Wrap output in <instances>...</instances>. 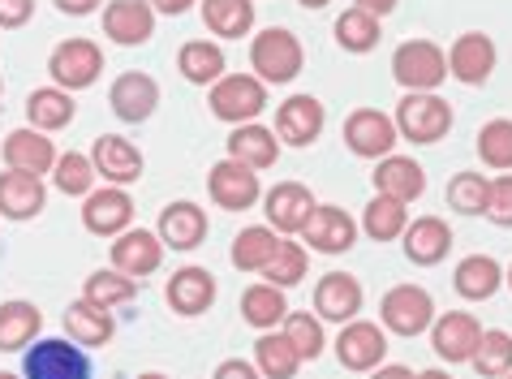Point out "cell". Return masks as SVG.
Masks as SVG:
<instances>
[{
  "label": "cell",
  "mask_w": 512,
  "mask_h": 379,
  "mask_svg": "<svg viewBox=\"0 0 512 379\" xmlns=\"http://www.w3.org/2000/svg\"><path fill=\"white\" fill-rule=\"evenodd\" d=\"M392 121H396V134L409 138L414 147H431L452 130V104L439 100L435 91H405Z\"/></svg>",
  "instance_id": "6da1fadb"
},
{
  "label": "cell",
  "mask_w": 512,
  "mask_h": 379,
  "mask_svg": "<svg viewBox=\"0 0 512 379\" xmlns=\"http://www.w3.org/2000/svg\"><path fill=\"white\" fill-rule=\"evenodd\" d=\"M250 65H254V78L259 82H272V87H284L302 74L306 65V52H302V39L284 26H267V31L254 35L250 44Z\"/></svg>",
  "instance_id": "7a4b0ae2"
},
{
  "label": "cell",
  "mask_w": 512,
  "mask_h": 379,
  "mask_svg": "<svg viewBox=\"0 0 512 379\" xmlns=\"http://www.w3.org/2000/svg\"><path fill=\"white\" fill-rule=\"evenodd\" d=\"M22 379H95L87 349L74 345L69 336H44V341L22 349Z\"/></svg>",
  "instance_id": "3957f363"
},
{
  "label": "cell",
  "mask_w": 512,
  "mask_h": 379,
  "mask_svg": "<svg viewBox=\"0 0 512 379\" xmlns=\"http://www.w3.org/2000/svg\"><path fill=\"white\" fill-rule=\"evenodd\" d=\"M48 74H52L56 87L69 91V95L87 91L99 82V74H104V48H99L95 39H82V35L61 39L48 56Z\"/></svg>",
  "instance_id": "277c9868"
},
{
  "label": "cell",
  "mask_w": 512,
  "mask_h": 379,
  "mask_svg": "<svg viewBox=\"0 0 512 379\" xmlns=\"http://www.w3.org/2000/svg\"><path fill=\"white\" fill-rule=\"evenodd\" d=\"M392 78L405 91H435L448 78V52L431 39H405L392 52Z\"/></svg>",
  "instance_id": "5b68a950"
},
{
  "label": "cell",
  "mask_w": 512,
  "mask_h": 379,
  "mask_svg": "<svg viewBox=\"0 0 512 379\" xmlns=\"http://www.w3.org/2000/svg\"><path fill=\"white\" fill-rule=\"evenodd\" d=\"M207 104L216 112V121L246 125L267 108V82H259L254 74H224L220 82H211Z\"/></svg>",
  "instance_id": "8992f818"
},
{
  "label": "cell",
  "mask_w": 512,
  "mask_h": 379,
  "mask_svg": "<svg viewBox=\"0 0 512 379\" xmlns=\"http://www.w3.org/2000/svg\"><path fill=\"white\" fill-rule=\"evenodd\" d=\"M396 121L379 108H353L345 117V147L362 160H383L396 147Z\"/></svg>",
  "instance_id": "52a82bcc"
},
{
  "label": "cell",
  "mask_w": 512,
  "mask_h": 379,
  "mask_svg": "<svg viewBox=\"0 0 512 379\" xmlns=\"http://www.w3.org/2000/svg\"><path fill=\"white\" fill-rule=\"evenodd\" d=\"M207 194L224 212H250V207L263 199V186H259L254 168L237 164V160H220V164H211V173H207Z\"/></svg>",
  "instance_id": "ba28073f"
},
{
  "label": "cell",
  "mask_w": 512,
  "mask_h": 379,
  "mask_svg": "<svg viewBox=\"0 0 512 379\" xmlns=\"http://www.w3.org/2000/svg\"><path fill=\"white\" fill-rule=\"evenodd\" d=\"M435 324V302L422 285H392L383 293V328L396 336H422Z\"/></svg>",
  "instance_id": "9c48e42d"
},
{
  "label": "cell",
  "mask_w": 512,
  "mask_h": 379,
  "mask_svg": "<svg viewBox=\"0 0 512 379\" xmlns=\"http://www.w3.org/2000/svg\"><path fill=\"white\" fill-rule=\"evenodd\" d=\"M336 358L345 371H375L388 358V336L371 319H349L336 336Z\"/></svg>",
  "instance_id": "30bf717a"
},
{
  "label": "cell",
  "mask_w": 512,
  "mask_h": 379,
  "mask_svg": "<svg viewBox=\"0 0 512 379\" xmlns=\"http://www.w3.org/2000/svg\"><path fill=\"white\" fill-rule=\"evenodd\" d=\"M164 302H168V311L181 315V319L203 315V311L216 306V276H211L207 268H194V263H186V268H177L173 276H168Z\"/></svg>",
  "instance_id": "8fae6325"
},
{
  "label": "cell",
  "mask_w": 512,
  "mask_h": 379,
  "mask_svg": "<svg viewBox=\"0 0 512 379\" xmlns=\"http://www.w3.org/2000/svg\"><path fill=\"white\" fill-rule=\"evenodd\" d=\"M302 237L319 255H345V250L358 242V220L336 203H319L315 212H310V220L302 224Z\"/></svg>",
  "instance_id": "7c38bea8"
},
{
  "label": "cell",
  "mask_w": 512,
  "mask_h": 379,
  "mask_svg": "<svg viewBox=\"0 0 512 379\" xmlns=\"http://www.w3.org/2000/svg\"><path fill=\"white\" fill-rule=\"evenodd\" d=\"M108 104H112V112H117V121L142 125V121L155 117V108H160V87H155L151 74L125 69V74L108 87Z\"/></svg>",
  "instance_id": "4fadbf2b"
},
{
  "label": "cell",
  "mask_w": 512,
  "mask_h": 379,
  "mask_svg": "<svg viewBox=\"0 0 512 379\" xmlns=\"http://www.w3.org/2000/svg\"><path fill=\"white\" fill-rule=\"evenodd\" d=\"M112 268L125 272V276H134V280H147L160 272V263H164V242L155 237L151 229H125L121 237H112Z\"/></svg>",
  "instance_id": "5bb4252c"
},
{
  "label": "cell",
  "mask_w": 512,
  "mask_h": 379,
  "mask_svg": "<svg viewBox=\"0 0 512 379\" xmlns=\"http://www.w3.org/2000/svg\"><path fill=\"white\" fill-rule=\"evenodd\" d=\"M362 302H366V293H362L358 276H349V272L319 276V285H315V315L323 319V324H349V319H358Z\"/></svg>",
  "instance_id": "9a60e30c"
},
{
  "label": "cell",
  "mask_w": 512,
  "mask_h": 379,
  "mask_svg": "<svg viewBox=\"0 0 512 379\" xmlns=\"http://www.w3.org/2000/svg\"><path fill=\"white\" fill-rule=\"evenodd\" d=\"M82 224H87V233H95V237H121L134 224V199L121 186L91 190L87 199H82Z\"/></svg>",
  "instance_id": "2e32d148"
},
{
  "label": "cell",
  "mask_w": 512,
  "mask_h": 379,
  "mask_svg": "<svg viewBox=\"0 0 512 379\" xmlns=\"http://www.w3.org/2000/svg\"><path fill=\"white\" fill-rule=\"evenodd\" d=\"M99 26H104V35L112 39V44L138 48L155 35V9L147 5V0H108Z\"/></svg>",
  "instance_id": "e0dca14e"
},
{
  "label": "cell",
  "mask_w": 512,
  "mask_h": 379,
  "mask_svg": "<svg viewBox=\"0 0 512 379\" xmlns=\"http://www.w3.org/2000/svg\"><path fill=\"white\" fill-rule=\"evenodd\" d=\"M323 121H327L323 100H315V95H289L276 108V138L289 147H310L323 134Z\"/></svg>",
  "instance_id": "ac0fdd59"
},
{
  "label": "cell",
  "mask_w": 512,
  "mask_h": 379,
  "mask_svg": "<svg viewBox=\"0 0 512 379\" xmlns=\"http://www.w3.org/2000/svg\"><path fill=\"white\" fill-rule=\"evenodd\" d=\"M56 156H61V151L52 147V138L44 130H31V125H22V130H9L5 143H0V160H5V168L35 173V177L52 173Z\"/></svg>",
  "instance_id": "d6986e66"
},
{
  "label": "cell",
  "mask_w": 512,
  "mask_h": 379,
  "mask_svg": "<svg viewBox=\"0 0 512 379\" xmlns=\"http://www.w3.org/2000/svg\"><path fill=\"white\" fill-rule=\"evenodd\" d=\"M91 164H95L99 177L112 181V186H130V181L142 177V168H147L142 151L125 134H99L95 147H91Z\"/></svg>",
  "instance_id": "ffe728a7"
},
{
  "label": "cell",
  "mask_w": 512,
  "mask_h": 379,
  "mask_svg": "<svg viewBox=\"0 0 512 379\" xmlns=\"http://www.w3.org/2000/svg\"><path fill=\"white\" fill-rule=\"evenodd\" d=\"M155 237L164 242V250H181V255H186V250H198L207 242V212L190 199L168 203L160 212V229H155Z\"/></svg>",
  "instance_id": "44dd1931"
},
{
  "label": "cell",
  "mask_w": 512,
  "mask_h": 379,
  "mask_svg": "<svg viewBox=\"0 0 512 379\" xmlns=\"http://www.w3.org/2000/svg\"><path fill=\"white\" fill-rule=\"evenodd\" d=\"M267 229L276 233H302V224L310 220V212H315V194H310V186H302V181H280V186L267 190Z\"/></svg>",
  "instance_id": "7402d4cb"
},
{
  "label": "cell",
  "mask_w": 512,
  "mask_h": 379,
  "mask_svg": "<svg viewBox=\"0 0 512 379\" xmlns=\"http://www.w3.org/2000/svg\"><path fill=\"white\" fill-rule=\"evenodd\" d=\"M426 332H431V345H435V354L444 362H469L474 358V349H478V341H482V324L469 311L439 315Z\"/></svg>",
  "instance_id": "603a6c76"
},
{
  "label": "cell",
  "mask_w": 512,
  "mask_h": 379,
  "mask_svg": "<svg viewBox=\"0 0 512 379\" xmlns=\"http://www.w3.org/2000/svg\"><path fill=\"white\" fill-rule=\"evenodd\" d=\"M448 74L465 82V87H482L495 74V44L482 31H465L457 44L448 48Z\"/></svg>",
  "instance_id": "cb8c5ba5"
},
{
  "label": "cell",
  "mask_w": 512,
  "mask_h": 379,
  "mask_svg": "<svg viewBox=\"0 0 512 379\" xmlns=\"http://www.w3.org/2000/svg\"><path fill=\"white\" fill-rule=\"evenodd\" d=\"M48 203V186L44 177L35 173H18V168H5L0 173V216L5 220H35Z\"/></svg>",
  "instance_id": "d4e9b609"
},
{
  "label": "cell",
  "mask_w": 512,
  "mask_h": 379,
  "mask_svg": "<svg viewBox=\"0 0 512 379\" xmlns=\"http://www.w3.org/2000/svg\"><path fill=\"white\" fill-rule=\"evenodd\" d=\"M401 242H405V259L409 263H418V268H435V263L452 250V229L439 216H418V220L405 224Z\"/></svg>",
  "instance_id": "484cf974"
},
{
  "label": "cell",
  "mask_w": 512,
  "mask_h": 379,
  "mask_svg": "<svg viewBox=\"0 0 512 379\" xmlns=\"http://www.w3.org/2000/svg\"><path fill=\"white\" fill-rule=\"evenodd\" d=\"M229 160L254 168V173H263V168H272L280 160V138L267 130V125H259V121L233 125V134H229Z\"/></svg>",
  "instance_id": "4316f807"
},
{
  "label": "cell",
  "mask_w": 512,
  "mask_h": 379,
  "mask_svg": "<svg viewBox=\"0 0 512 379\" xmlns=\"http://www.w3.org/2000/svg\"><path fill=\"white\" fill-rule=\"evenodd\" d=\"M375 190L388 194V199L414 203L426 190V173H422V164L414 156H383L375 164Z\"/></svg>",
  "instance_id": "83f0119b"
},
{
  "label": "cell",
  "mask_w": 512,
  "mask_h": 379,
  "mask_svg": "<svg viewBox=\"0 0 512 379\" xmlns=\"http://www.w3.org/2000/svg\"><path fill=\"white\" fill-rule=\"evenodd\" d=\"M65 332H69L74 345L95 349V345H108L112 336H117V324H112L108 306H95L87 298H78V302L65 306Z\"/></svg>",
  "instance_id": "f1b7e54d"
},
{
  "label": "cell",
  "mask_w": 512,
  "mask_h": 379,
  "mask_svg": "<svg viewBox=\"0 0 512 379\" xmlns=\"http://www.w3.org/2000/svg\"><path fill=\"white\" fill-rule=\"evenodd\" d=\"M39 328H44V315L35 302H0V354H22L26 345L39 341Z\"/></svg>",
  "instance_id": "f546056e"
},
{
  "label": "cell",
  "mask_w": 512,
  "mask_h": 379,
  "mask_svg": "<svg viewBox=\"0 0 512 379\" xmlns=\"http://www.w3.org/2000/svg\"><path fill=\"white\" fill-rule=\"evenodd\" d=\"M500 285H504V268L491 255H469L457 263V272H452V289H457L465 302H487L500 293Z\"/></svg>",
  "instance_id": "4dcf8cb0"
},
{
  "label": "cell",
  "mask_w": 512,
  "mask_h": 379,
  "mask_svg": "<svg viewBox=\"0 0 512 379\" xmlns=\"http://www.w3.org/2000/svg\"><path fill=\"white\" fill-rule=\"evenodd\" d=\"M74 117H78V104H74V95L61 91V87H39V91L26 95V121H31V130L56 134Z\"/></svg>",
  "instance_id": "1f68e13d"
},
{
  "label": "cell",
  "mask_w": 512,
  "mask_h": 379,
  "mask_svg": "<svg viewBox=\"0 0 512 379\" xmlns=\"http://www.w3.org/2000/svg\"><path fill=\"white\" fill-rule=\"evenodd\" d=\"M177 69H181L186 82H194V87H211V82H220L224 74H229V69H224L220 44H211V39H190V44H181Z\"/></svg>",
  "instance_id": "d6a6232c"
},
{
  "label": "cell",
  "mask_w": 512,
  "mask_h": 379,
  "mask_svg": "<svg viewBox=\"0 0 512 379\" xmlns=\"http://www.w3.org/2000/svg\"><path fill=\"white\" fill-rule=\"evenodd\" d=\"M284 315H289V298H284V289L267 285V280L241 289V319H246L250 328H276V324H284Z\"/></svg>",
  "instance_id": "836d02e7"
},
{
  "label": "cell",
  "mask_w": 512,
  "mask_h": 379,
  "mask_svg": "<svg viewBox=\"0 0 512 379\" xmlns=\"http://www.w3.org/2000/svg\"><path fill=\"white\" fill-rule=\"evenodd\" d=\"M405 224H409V203L388 199V194H375L362 212V229H366V237H375V242H401Z\"/></svg>",
  "instance_id": "e575fe53"
},
{
  "label": "cell",
  "mask_w": 512,
  "mask_h": 379,
  "mask_svg": "<svg viewBox=\"0 0 512 379\" xmlns=\"http://www.w3.org/2000/svg\"><path fill=\"white\" fill-rule=\"evenodd\" d=\"M203 22L211 35L241 39L254 31V5L250 0H203Z\"/></svg>",
  "instance_id": "d590c367"
},
{
  "label": "cell",
  "mask_w": 512,
  "mask_h": 379,
  "mask_svg": "<svg viewBox=\"0 0 512 379\" xmlns=\"http://www.w3.org/2000/svg\"><path fill=\"white\" fill-rule=\"evenodd\" d=\"M332 35H336V44L345 48V52L366 56V52H371L379 39H383V22L371 18V13H362V9H345V13L336 18Z\"/></svg>",
  "instance_id": "8d00e7d4"
},
{
  "label": "cell",
  "mask_w": 512,
  "mask_h": 379,
  "mask_svg": "<svg viewBox=\"0 0 512 379\" xmlns=\"http://www.w3.org/2000/svg\"><path fill=\"white\" fill-rule=\"evenodd\" d=\"M306 268H310L306 246L280 237L276 250H272V259L263 263V280H267V285H276V289H293V285H302V280H306Z\"/></svg>",
  "instance_id": "74e56055"
},
{
  "label": "cell",
  "mask_w": 512,
  "mask_h": 379,
  "mask_svg": "<svg viewBox=\"0 0 512 379\" xmlns=\"http://www.w3.org/2000/svg\"><path fill=\"white\" fill-rule=\"evenodd\" d=\"M254 362H259V375H267V379H293L302 371V358L284 341V332H263L259 345H254Z\"/></svg>",
  "instance_id": "f35d334b"
},
{
  "label": "cell",
  "mask_w": 512,
  "mask_h": 379,
  "mask_svg": "<svg viewBox=\"0 0 512 379\" xmlns=\"http://www.w3.org/2000/svg\"><path fill=\"white\" fill-rule=\"evenodd\" d=\"M284 341L297 349V358H302V362H315L327 349L323 319L310 315V311H289V315H284Z\"/></svg>",
  "instance_id": "ab89813d"
},
{
  "label": "cell",
  "mask_w": 512,
  "mask_h": 379,
  "mask_svg": "<svg viewBox=\"0 0 512 379\" xmlns=\"http://www.w3.org/2000/svg\"><path fill=\"white\" fill-rule=\"evenodd\" d=\"M134 293H138V280L117 272V268H99L87 276V285H82V298L95 302V306H108V311L112 306H125Z\"/></svg>",
  "instance_id": "60d3db41"
},
{
  "label": "cell",
  "mask_w": 512,
  "mask_h": 379,
  "mask_svg": "<svg viewBox=\"0 0 512 379\" xmlns=\"http://www.w3.org/2000/svg\"><path fill=\"white\" fill-rule=\"evenodd\" d=\"M52 186L69 194V199H87L91 186H95V164L91 156H82V151H65V156H56L52 164Z\"/></svg>",
  "instance_id": "b9f144b4"
},
{
  "label": "cell",
  "mask_w": 512,
  "mask_h": 379,
  "mask_svg": "<svg viewBox=\"0 0 512 379\" xmlns=\"http://www.w3.org/2000/svg\"><path fill=\"white\" fill-rule=\"evenodd\" d=\"M276 229H267V224H254V229H241L237 242H233V268L237 272H263V263L272 259L276 250Z\"/></svg>",
  "instance_id": "7bdbcfd3"
},
{
  "label": "cell",
  "mask_w": 512,
  "mask_h": 379,
  "mask_svg": "<svg viewBox=\"0 0 512 379\" xmlns=\"http://www.w3.org/2000/svg\"><path fill=\"white\" fill-rule=\"evenodd\" d=\"M469 367H474L482 379H504L512 371V336L508 332H482V341L474 349V358H469Z\"/></svg>",
  "instance_id": "ee69618b"
},
{
  "label": "cell",
  "mask_w": 512,
  "mask_h": 379,
  "mask_svg": "<svg viewBox=\"0 0 512 379\" xmlns=\"http://www.w3.org/2000/svg\"><path fill=\"white\" fill-rule=\"evenodd\" d=\"M478 156L495 173H512V121L508 117H495L478 130Z\"/></svg>",
  "instance_id": "f6af8a7d"
},
{
  "label": "cell",
  "mask_w": 512,
  "mask_h": 379,
  "mask_svg": "<svg viewBox=\"0 0 512 379\" xmlns=\"http://www.w3.org/2000/svg\"><path fill=\"white\" fill-rule=\"evenodd\" d=\"M487 190H491V181L474 173V168H465V173L457 177H448V207L452 212H461V216H482V207H487Z\"/></svg>",
  "instance_id": "bcb514c9"
},
{
  "label": "cell",
  "mask_w": 512,
  "mask_h": 379,
  "mask_svg": "<svg viewBox=\"0 0 512 379\" xmlns=\"http://www.w3.org/2000/svg\"><path fill=\"white\" fill-rule=\"evenodd\" d=\"M482 216H487L491 224H500V229H512V173H500V177L491 181Z\"/></svg>",
  "instance_id": "7dc6e473"
},
{
  "label": "cell",
  "mask_w": 512,
  "mask_h": 379,
  "mask_svg": "<svg viewBox=\"0 0 512 379\" xmlns=\"http://www.w3.org/2000/svg\"><path fill=\"white\" fill-rule=\"evenodd\" d=\"M35 18V0H0V31H18Z\"/></svg>",
  "instance_id": "c3c4849f"
},
{
  "label": "cell",
  "mask_w": 512,
  "mask_h": 379,
  "mask_svg": "<svg viewBox=\"0 0 512 379\" xmlns=\"http://www.w3.org/2000/svg\"><path fill=\"white\" fill-rule=\"evenodd\" d=\"M211 379H259V367H254V362H241V358H224Z\"/></svg>",
  "instance_id": "681fc988"
},
{
  "label": "cell",
  "mask_w": 512,
  "mask_h": 379,
  "mask_svg": "<svg viewBox=\"0 0 512 379\" xmlns=\"http://www.w3.org/2000/svg\"><path fill=\"white\" fill-rule=\"evenodd\" d=\"M104 0H56V9L69 13V18H87V13H95Z\"/></svg>",
  "instance_id": "f907efd6"
},
{
  "label": "cell",
  "mask_w": 512,
  "mask_h": 379,
  "mask_svg": "<svg viewBox=\"0 0 512 379\" xmlns=\"http://www.w3.org/2000/svg\"><path fill=\"white\" fill-rule=\"evenodd\" d=\"M353 9L371 13V18H388V13L396 9V0H353Z\"/></svg>",
  "instance_id": "816d5d0a"
},
{
  "label": "cell",
  "mask_w": 512,
  "mask_h": 379,
  "mask_svg": "<svg viewBox=\"0 0 512 379\" xmlns=\"http://www.w3.org/2000/svg\"><path fill=\"white\" fill-rule=\"evenodd\" d=\"M147 5H151L155 13H168V18H177V13L194 9V0H147Z\"/></svg>",
  "instance_id": "f5cc1de1"
},
{
  "label": "cell",
  "mask_w": 512,
  "mask_h": 379,
  "mask_svg": "<svg viewBox=\"0 0 512 379\" xmlns=\"http://www.w3.org/2000/svg\"><path fill=\"white\" fill-rule=\"evenodd\" d=\"M371 379H418V375L409 371V367H401V362H392V367H379Z\"/></svg>",
  "instance_id": "db71d44e"
},
{
  "label": "cell",
  "mask_w": 512,
  "mask_h": 379,
  "mask_svg": "<svg viewBox=\"0 0 512 379\" xmlns=\"http://www.w3.org/2000/svg\"><path fill=\"white\" fill-rule=\"evenodd\" d=\"M418 379H452V375L439 371V367H431V371H418Z\"/></svg>",
  "instance_id": "11a10c76"
},
{
  "label": "cell",
  "mask_w": 512,
  "mask_h": 379,
  "mask_svg": "<svg viewBox=\"0 0 512 379\" xmlns=\"http://www.w3.org/2000/svg\"><path fill=\"white\" fill-rule=\"evenodd\" d=\"M302 9H323V5H332V0H297Z\"/></svg>",
  "instance_id": "9f6ffc18"
},
{
  "label": "cell",
  "mask_w": 512,
  "mask_h": 379,
  "mask_svg": "<svg viewBox=\"0 0 512 379\" xmlns=\"http://www.w3.org/2000/svg\"><path fill=\"white\" fill-rule=\"evenodd\" d=\"M138 379H168V375H160V371H147V375H138Z\"/></svg>",
  "instance_id": "6f0895ef"
},
{
  "label": "cell",
  "mask_w": 512,
  "mask_h": 379,
  "mask_svg": "<svg viewBox=\"0 0 512 379\" xmlns=\"http://www.w3.org/2000/svg\"><path fill=\"white\" fill-rule=\"evenodd\" d=\"M0 379H22V375H13V371H0Z\"/></svg>",
  "instance_id": "680465c9"
},
{
  "label": "cell",
  "mask_w": 512,
  "mask_h": 379,
  "mask_svg": "<svg viewBox=\"0 0 512 379\" xmlns=\"http://www.w3.org/2000/svg\"><path fill=\"white\" fill-rule=\"evenodd\" d=\"M508 289H512V268H508Z\"/></svg>",
  "instance_id": "91938a15"
},
{
  "label": "cell",
  "mask_w": 512,
  "mask_h": 379,
  "mask_svg": "<svg viewBox=\"0 0 512 379\" xmlns=\"http://www.w3.org/2000/svg\"><path fill=\"white\" fill-rule=\"evenodd\" d=\"M0 95H5V82H0Z\"/></svg>",
  "instance_id": "94428289"
},
{
  "label": "cell",
  "mask_w": 512,
  "mask_h": 379,
  "mask_svg": "<svg viewBox=\"0 0 512 379\" xmlns=\"http://www.w3.org/2000/svg\"><path fill=\"white\" fill-rule=\"evenodd\" d=\"M504 379H512V371H508V375H504Z\"/></svg>",
  "instance_id": "6125c7cd"
}]
</instances>
